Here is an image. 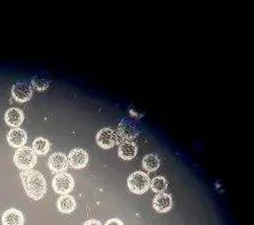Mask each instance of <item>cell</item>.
<instances>
[{
	"label": "cell",
	"mask_w": 254,
	"mask_h": 225,
	"mask_svg": "<svg viewBox=\"0 0 254 225\" xmlns=\"http://www.w3.org/2000/svg\"><path fill=\"white\" fill-rule=\"evenodd\" d=\"M19 176L22 179L25 191L31 199L39 201L44 197L47 192V182L43 175L38 171L30 170L23 171Z\"/></svg>",
	"instance_id": "obj_1"
},
{
	"label": "cell",
	"mask_w": 254,
	"mask_h": 225,
	"mask_svg": "<svg viewBox=\"0 0 254 225\" xmlns=\"http://www.w3.org/2000/svg\"><path fill=\"white\" fill-rule=\"evenodd\" d=\"M13 161L15 166L23 171L33 170L37 162V154L31 147L18 148L13 156Z\"/></svg>",
	"instance_id": "obj_2"
},
{
	"label": "cell",
	"mask_w": 254,
	"mask_h": 225,
	"mask_svg": "<svg viewBox=\"0 0 254 225\" xmlns=\"http://www.w3.org/2000/svg\"><path fill=\"white\" fill-rule=\"evenodd\" d=\"M127 185L134 194H144L151 186V180L145 173L135 172L127 180Z\"/></svg>",
	"instance_id": "obj_3"
},
{
	"label": "cell",
	"mask_w": 254,
	"mask_h": 225,
	"mask_svg": "<svg viewBox=\"0 0 254 225\" xmlns=\"http://www.w3.org/2000/svg\"><path fill=\"white\" fill-rule=\"evenodd\" d=\"M53 190L60 195H68L74 188L73 177L67 173L57 174L52 180Z\"/></svg>",
	"instance_id": "obj_4"
},
{
	"label": "cell",
	"mask_w": 254,
	"mask_h": 225,
	"mask_svg": "<svg viewBox=\"0 0 254 225\" xmlns=\"http://www.w3.org/2000/svg\"><path fill=\"white\" fill-rule=\"evenodd\" d=\"M97 144L103 149H110L118 142L117 134L110 128H103L96 136Z\"/></svg>",
	"instance_id": "obj_5"
},
{
	"label": "cell",
	"mask_w": 254,
	"mask_h": 225,
	"mask_svg": "<svg viewBox=\"0 0 254 225\" xmlns=\"http://www.w3.org/2000/svg\"><path fill=\"white\" fill-rule=\"evenodd\" d=\"M11 94L18 103H26L30 100L33 95V88L26 81H19L13 85L11 89Z\"/></svg>",
	"instance_id": "obj_6"
},
{
	"label": "cell",
	"mask_w": 254,
	"mask_h": 225,
	"mask_svg": "<svg viewBox=\"0 0 254 225\" xmlns=\"http://www.w3.org/2000/svg\"><path fill=\"white\" fill-rule=\"evenodd\" d=\"M68 163L69 165L75 169V170H81L87 167L88 162H89V154L86 150H83L81 148H75L72 149L68 156Z\"/></svg>",
	"instance_id": "obj_7"
},
{
	"label": "cell",
	"mask_w": 254,
	"mask_h": 225,
	"mask_svg": "<svg viewBox=\"0 0 254 225\" xmlns=\"http://www.w3.org/2000/svg\"><path fill=\"white\" fill-rule=\"evenodd\" d=\"M48 166L51 172L55 174L65 173L68 167V158L64 153L55 152L52 155H50Z\"/></svg>",
	"instance_id": "obj_8"
},
{
	"label": "cell",
	"mask_w": 254,
	"mask_h": 225,
	"mask_svg": "<svg viewBox=\"0 0 254 225\" xmlns=\"http://www.w3.org/2000/svg\"><path fill=\"white\" fill-rule=\"evenodd\" d=\"M116 134H117L118 142L122 143L125 141H130L131 139L136 137V135L138 134V131L136 129V126L133 124L132 122L125 120L120 123L119 128H118V133H116Z\"/></svg>",
	"instance_id": "obj_9"
},
{
	"label": "cell",
	"mask_w": 254,
	"mask_h": 225,
	"mask_svg": "<svg viewBox=\"0 0 254 225\" xmlns=\"http://www.w3.org/2000/svg\"><path fill=\"white\" fill-rule=\"evenodd\" d=\"M27 132L20 128H12L7 134L8 144L14 148H22L27 142Z\"/></svg>",
	"instance_id": "obj_10"
},
{
	"label": "cell",
	"mask_w": 254,
	"mask_h": 225,
	"mask_svg": "<svg viewBox=\"0 0 254 225\" xmlns=\"http://www.w3.org/2000/svg\"><path fill=\"white\" fill-rule=\"evenodd\" d=\"M173 206L172 197L168 194H159L153 200V207L159 213H165L171 210Z\"/></svg>",
	"instance_id": "obj_11"
},
{
	"label": "cell",
	"mask_w": 254,
	"mask_h": 225,
	"mask_svg": "<svg viewBox=\"0 0 254 225\" xmlns=\"http://www.w3.org/2000/svg\"><path fill=\"white\" fill-rule=\"evenodd\" d=\"M25 217L22 211L15 208L7 209L2 215V225H24Z\"/></svg>",
	"instance_id": "obj_12"
},
{
	"label": "cell",
	"mask_w": 254,
	"mask_h": 225,
	"mask_svg": "<svg viewBox=\"0 0 254 225\" xmlns=\"http://www.w3.org/2000/svg\"><path fill=\"white\" fill-rule=\"evenodd\" d=\"M4 120L6 124L12 128H17L24 123L25 115L24 112L16 108H11L6 111L4 115Z\"/></svg>",
	"instance_id": "obj_13"
},
{
	"label": "cell",
	"mask_w": 254,
	"mask_h": 225,
	"mask_svg": "<svg viewBox=\"0 0 254 225\" xmlns=\"http://www.w3.org/2000/svg\"><path fill=\"white\" fill-rule=\"evenodd\" d=\"M137 154V146L132 141H125L120 143L118 148V155L124 160H131Z\"/></svg>",
	"instance_id": "obj_14"
},
{
	"label": "cell",
	"mask_w": 254,
	"mask_h": 225,
	"mask_svg": "<svg viewBox=\"0 0 254 225\" xmlns=\"http://www.w3.org/2000/svg\"><path fill=\"white\" fill-rule=\"evenodd\" d=\"M76 207L75 199L70 195H62L57 201V208L62 213H71Z\"/></svg>",
	"instance_id": "obj_15"
},
{
	"label": "cell",
	"mask_w": 254,
	"mask_h": 225,
	"mask_svg": "<svg viewBox=\"0 0 254 225\" xmlns=\"http://www.w3.org/2000/svg\"><path fill=\"white\" fill-rule=\"evenodd\" d=\"M33 150L36 154L45 155L50 150V143L43 137H38L33 142Z\"/></svg>",
	"instance_id": "obj_16"
},
{
	"label": "cell",
	"mask_w": 254,
	"mask_h": 225,
	"mask_svg": "<svg viewBox=\"0 0 254 225\" xmlns=\"http://www.w3.org/2000/svg\"><path fill=\"white\" fill-rule=\"evenodd\" d=\"M161 165L160 158L156 154H147L142 159V167L147 172H156Z\"/></svg>",
	"instance_id": "obj_17"
},
{
	"label": "cell",
	"mask_w": 254,
	"mask_h": 225,
	"mask_svg": "<svg viewBox=\"0 0 254 225\" xmlns=\"http://www.w3.org/2000/svg\"><path fill=\"white\" fill-rule=\"evenodd\" d=\"M150 187L152 188V190L155 193L163 194L166 191L167 187H168V183H167V180H165V178L156 177L151 180V186Z\"/></svg>",
	"instance_id": "obj_18"
},
{
	"label": "cell",
	"mask_w": 254,
	"mask_h": 225,
	"mask_svg": "<svg viewBox=\"0 0 254 225\" xmlns=\"http://www.w3.org/2000/svg\"><path fill=\"white\" fill-rule=\"evenodd\" d=\"M32 85L38 90H44L49 87V83L46 81L45 79H39V78H35L32 81Z\"/></svg>",
	"instance_id": "obj_19"
},
{
	"label": "cell",
	"mask_w": 254,
	"mask_h": 225,
	"mask_svg": "<svg viewBox=\"0 0 254 225\" xmlns=\"http://www.w3.org/2000/svg\"><path fill=\"white\" fill-rule=\"evenodd\" d=\"M105 225H124V224L120 219L112 218V219H109L107 222H106Z\"/></svg>",
	"instance_id": "obj_20"
},
{
	"label": "cell",
	"mask_w": 254,
	"mask_h": 225,
	"mask_svg": "<svg viewBox=\"0 0 254 225\" xmlns=\"http://www.w3.org/2000/svg\"><path fill=\"white\" fill-rule=\"evenodd\" d=\"M83 225H103V224L99 220L91 219V220H88L87 222H84Z\"/></svg>",
	"instance_id": "obj_21"
}]
</instances>
